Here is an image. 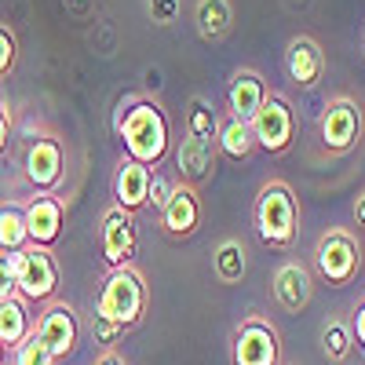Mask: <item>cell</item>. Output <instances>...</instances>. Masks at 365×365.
<instances>
[{"mask_svg": "<svg viewBox=\"0 0 365 365\" xmlns=\"http://www.w3.org/2000/svg\"><path fill=\"white\" fill-rule=\"evenodd\" d=\"M22 172L37 194H55L66 179V143L58 132H37L22 150Z\"/></svg>", "mask_w": 365, "mask_h": 365, "instance_id": "6", "label": "cell"}, {"mask_svg": "<svg viewBox=\"0 0 365 365\" xmlns=\"http://www.w3.org/2000/svg\"><path fill=\"white\" fill-rule=\"evenodd\" d=\"M172 187H175V182H172L168 175L154 172V179H150V205H146L154 216H161V212H165V205H168V197H172Z\"/></svg>", "mask_w": 365, "mask_h": 365, "instance_id": "29", "label": "cell"}, {"mask_svg": "<svg viewBox=\"0 0 365 365\" xmlns=\"http://www.w3.org/2000/svg\"><path fill=\"white\" fill-rule=\"evenodd\" d=\"M314 270L332 285V289H344L358 278L361 270V245L358 237L347 227H329L318 245H314Z\"/></svg>", "mask_w": 365, "mask_h": 365, "instance_id": "5", "label": "cell"}, {"mask_svg": "<svg viewBox=\"0 0 365 365\" xmlns=\"http://www.w3.org/2000/svg\"><path fill=\"white\" fill-rule=\"evenodd\" d=\"M361 51H365V29H361Z\"/></svg>", "mask_w": 365, "mask_h": 365, "instance_id": "37", "label": "cell"}, {"mask_svg": "<svg viewBox=\"0 0 365 365\" xmlns=\"http://www.w3.org/2000/svg\"><path fill=\"white\" fill-rule=\"evenodd\" d=\"M282 365H285V361H282Z\"/></svg>", "mask_w": 365, "mask_h": 365, "instance_id": "38", "label": "cell"}, {"mask_svg": "<svg viewBox=\"0 0 365 365\" xmlns=\"http://www.w3.org/2000/svg\"><path fill=\"white\" fill-rule=\"evenodd\" d=\"M26 230H29V245L55 249L66 227V201L58 194H34L26 205Z\"/></svg>", "mask_w": 365, "mask_h": 365, "instance_id": "13", "label": "cell"}, {"mask_svg": "<svg viewBox=\"0 0 365 365\" xmlns=\"http://www.w3.org/2000/svg\"><path fill=\"white\" fill-rule=\"evenodd\" d=\"M29 245V230H26V212L19 201H4L0 205V252H22Z\"/></svg>", "mask_w": 365, "mask_h": 365, "instance_id": "23", "label": "cell"}, {"mask_svg": "<svg viewBox=\"0 0 365 365\" xmlns=\"http://www.w3.org/2000/svg\"><path fill=\"white\" fill-rule=\"evenodd\" d=\"M150 179H154V168H146L132 158H120L117 172H113V205L125 212H146L150 205Z\"/></svg>", "mask_w": 365, "mask_h": 365, "instance_id": "18", "label": "cell"}, {"mask_svg": "<svg viewBox=\"0 0 365 365\" xmlns=\"http://www.w3.org/2000/svg\"><path fill=\"white\" fill-rule=\"evenodd\" d=\"M212 270H216V278L223 285H237L241 278H245V270H249L245 245H241L237 237H223L216 245V252H212Z\"/></svg>", "mask_w": 365, "mask_h": 365, "instance_id": "22", "label": "cell"}, {"mask_svg": "<svg viewBox=\"0 0 365 365\" xmlns=\"http://www.w3.org/2000/svg\"><path fill=\"white\" fill-rule=\"evenodd\" d=\"M361 132H365V113H361L358 99L332 96L322 110V120H318V135H322L325 154L344 158V154H351V150H358Z\"/></svg>", "mask_w": 365, "mask_h": 365, "instance_id": "7", "label": "cell"}, {"mask_svg": "<svg viewBox=\"0 0 365 365\" xmlns=\"http://www.w3.org/2000/svg\"><path fill=\"white\" fill-rule=\"evenodd\" d=\"M216 158L220 150L212 139H197V135H187L175 143V172H179V182H190V187H201L205 179H212L216 172Z\"/></svg>", "mask_w": 365, "mask_h": 365, "instance_id": "16", "label": "cell"}, {"mask_svg": "<svg viewBox=\"0 0 365 365\" xmlns=\"http://www.w3.org/2000/svg\"><path fill=\"white\" fill-rule=\"evenodd\" d=\"M99 249H103V259L106 267H128L135 259V249H139V230H135V216L125 208L110 205L99 220Z\"/></svg>", "mask_w": 365, "mask_h": 365, "instance_id": "10", "label": "cell"}, {"mask_svg": "<svg viewBox=\"0 0 365 365\" xmlns=\"http://www.w3.org/2000/svg\"><path fill=\"white\" fill-rule=\"evenodd\" d=\"M34 332L48 344V351H51L55 361H66L77 351V340H81L77 311L70 307L66 299H51V303H44V311L37 314V329Z\"/></svg>", "mask_w": 365, "mask_h": 365, "instance_id": "11", "label": "cell"}, {"mask_svg": "<svg viewBox=\"0 0 365 365\" xmlns=\"http://www.w3.org/2000/svg\"><path fill=\"white\" fill-rule=\"evenodd\" d=\"M15 282H19V296L29 307H44L58 292V263L51 249L41 245H26L22 252H15Z\"/></svg>", "mask_w": 365, "mask_h": 365, "instance_id": "8", "label": "cell"}, {"mask_svg": "<svg viewBox=\"0 0 365 365\" xmlns=\"http://www.w3.org/2000/svg\"><path fill=\"white\" fill-rule=\"evenodd\" d=\"M4 361H8V347H4V344H0V365H4Z\"/></svg>", "mask_w": 365, "mask_h": 365, "instance_id": "36", "label": "cell"}, {"mask_svg": "<svg viewBox=\"0 0 365 365\" xmlns=\"http://www.w3.org/2000/svg\"><path fill=\"white\" fill-rule=\"evenodd\" d=\"M146 15L154 26H172L179 19V0H146Z\"/></svg>", "mask_w": 365, "mask_h": 365, "instance_id": "30", "label": "cell"}, {"mask_svg": "<svg viewBox=\"0 0 365 365\" xmlns=\"http://www.w3.org/2000/svg\"><path fill=\"white\" fill-rule=\"evenodd\" d=\"M285 73L296 88H314L325 77V51L311 34H296L285 48Z\"/></svg>", "mask_w": 365, "mask_h": 365, "instance_id": "17", "label": "cell"}, {"mask_svg": "<svg viewBox=\"0 0 365 365\" xmlns=\"http://www.w3.org/2000/svg\"><path fill=\"white\" fill-rule=\"evenodd\" d=\"M230 365H282V332L263 314H245L230 332Z\"/></svg>", "mask_w": 365, "mask_h": 365, "instance_id": "4", "label": "cell"}, {"mask_svg": "<svg viewBox=\"0 0 365 365\" xmlns=\"http://www.w3.org/2000/svg\"><path fill=\"white\" fill-rule=\"evenodd\" d=\"M270 292L278 299V307L289 311V314H299L303 307L311 303L314 296V274L303 259H285L270 278Z\"/></svg>", "mask_w": 365, "mask_h": 365, "instance_id": "14", "label": "cell"}, {"mask_svg": "<svg viewBox=\"0 0 365 365\" xmlns=\"http://www.w3.org/2000/svg\"><path fill=\"white\" fill-rule=\"evenodd\" d=\"M252 135H256V146L267 150V154H285L296 143V106L285 91L278 88L267 91L259 113L252 117Z\"/></svg>", "mask_w": 365, "mask_h": 365, "instance_id": "9", "label": "cell"}, {"mask_svg": "<svg viewBox=\"0 0 365 365\" xmlns=\"http://www.w3.org/2000/svg\"><path fill=\"white\" fill-rule=\"evenodd\" d=\"M34 329H37V318L29 314V303L22 296L0 303V344L8 351H15L26 336H34Z\"/></svg>", "mask_w": 365, "mask_h": 365, "instance_id": "20", "label": "cell"}, {"mask_svg": "<svg viewBox=\"0 0 365 365\" xmlns=\"http://www.w3.org/2000/svg\"><path fill=\"white\" fill-rule=\"evenodd\" d=\"M91 336H96V344H99L103 351H113L117 340L125 336V329L113 325V322H106V318H99V314H91Z\"/></svg>", "mask_w": 365, "mask_h": 365, "instance_id": "28", "label": "cell"}, {"mask_svg": "<svg viewBox=\"0 0 365 365\" xmlns=\"http://www.w3.org/2000/svg\"><path fill=\"white\" fill-rule=\"evenodd\" d=\"M351 332H354V347L365 351V299L354 307V318H351Z\"/></svg>", "mask_w": 365, "mask_h": 365, "instance_id": "33", "label": "cell"}, {"mask_svg": "<svg viewBox=\"0 0 365 365\" xmlns=\"http://www.w3.org/2000/svg\"><path fill=\"white\" fill-rule=\"evenodd\" d=\"M19 296V282H15V256L0 252V303Z\"/></svg>", "mask_w": 365, "mask_h": 365, "instance_id": "31", "label": "cell"}, {"mask_svg": "<svg viewBox=\"0 0 365 365\" xmlns=\"http://www.w3.org/2000/svg\"><path fill=\"white\" fill-rule=\"evenodd\" d=\"M216 150H220L223 158H230V161L252 158V150H256L252 125H245V120H237V117L223 113V117H220V132H216Z\"/></svg>", "mask_w": 365, "mask_h": 365, "instance_id": "21", "label": "cell"}, {"mask_svg": "<svg viewBox=\"0 0 365 365\" xmlns=\"http://www.w3.org/2000/svg\"><path fill=\"white\" fill-rule=\"evenodd\" d=\"M117 135H120V146H125V158H132L146 168H158L172 150L168 113L158 99H150L146 91H135V96H128L120 103Z\"/></svg>", "mask_w": 365, "mask_h": 365, "instance_id": "1", "label": "cell"}, {"mask_svg": "<svg viewBox=\"0 0 365 365\" xmlns=\"http://www.w3.org/2000/svg\"><path fill=\"white\" fill-rule=\"evenodd\" d=\"M146 307H150V289H146V278L135 263L106 270L99 296H96V314L99 318H106V322H113L128 332L143 322Z\"/></svg>", "mask_w": 365, "mask_h": 365, "instance_id": "3", "label": "cell"}, {"mask_svg": "<svg viewBox=\"0 0 365 365\" xmlns=\"http://www.w3.org/2000/svg\"><path fill=\"white\" fill-rule=\"evenodd\" d=\"M11 135H15V117H11V106H8L4 99H0V158L8 154Z\"/></svg>", "mask_w": 365, "mask_h": 365, "instance_id": "32", "label": "cell"}, {"mask_svg": "<svg viewBox=\"0 0 365 365\" xmlns=\"http://www.w3.org/2000/svg\"><path fill=\"white\" fill-rule=\"evenodd\" d=\"M220 110L212 106L205 96H190L187 103V117H182V132L187 135H197V139H212L216 143V132H220Z\"/></svg>", "mask_w": 365, "mask_h": 365, "instance_id": "24", "label": "cell"}, {"mask_svg": "<svg viewBox=\"0 0 365 365\" xmlns=\"http://www.w3.org/2000/svg\"><path fill=\"white\" fill-rule=\"evenodd\" d=\"M267 81L256 66H241L230 73V84H227V113L252 125V117L259 113L263 99H267Z\"/></svg>", "mask_w": 365, "mask_h": 365, "instance_id": "15", "label": "cell"}, {"mask_svg": "<svg viewBox=\"0 0 365 365\" xmlns=\"http://www.w3.org/2000/svg\"><path fill=\"white\" fill-rule=\"evenodd\" d=\"M96 365H128V361H125V358H120L117 351H103V354L96 358Z\"/></svg>", "mask_w": 365, "mask_h": 365, "instance_id": "34", "label": "cell"}, {"mask_svg": "<svg viewBox=\"0 0 365 365\" xmlns=\"http://www.w3.org/2000/svg\"><path fill=\"white\" fill-rule=\"evenodd\" d=\"M322 351L329 361H347L351 351H354V332L347 322H329L322 329Z\"/></svg>", "mask_w": 365, "mask_h": 365, "instance_id": "25", "label": "cell"}, {"mask_svg": "<svg viewBox=\"0 0 365 365\" xmlns=\"http://www.w3.org/2000/svg\"><path fill=\"white\" fill-rule=\"evenodd\" d=\"M201 216H205V208H201L197 187H190V182H175L165 212L158 216V227L172 241H190L201 230Z\"/></svg>", "mask_w": 365, "mask_h": 365, "instance_id": "12", "label": "cell"}, {"mask_svg": "<svg viewBox=\"0 0 365 365\" xmlns=\"http://www.w3.org/2000/svg\"><path fill=\"white\" fill-rule=\"evenodd\" d=\"M11 365H55V358H51L48 344L34 332V336H26V340L11 351Z\"/></svg>", "mask_w": 365, "mask_h": 365, "instance_id": "26", "label": "cell"}, {"mask_svg": "<svg viewBox=\"0 0 365 365\" xmlns=\"http://www.w3.org/2000/svg\"><path fill=\"white\" fill-rule=\"evenodd\" d=\"M19 66V37L8 22H0V81H8Z\"/></svg>", "mask_w": 365, "mask_h": 365, "instance_id": "27", "label": "cell"}, {"mask_svg": "<svg viewBox=\"0 0 365 365\" xmlns=\"http://www.w3.org/2000/svg\"><path fill=\"white\" fill-rule=\"evenodd\" d=\"M252 223H256V234L263 245H270V249H292L296 245L299 201L285 179H267L259 187L256 205H252Z\"/></svg>", "mask_w": 365, "mask_h": 365, "instance_id": "2", "label": "cell"}, {"mask_svg": "<svg viewBox=\"0 0 365 365\" xmlns=\"http://www.w3.org/2000/svg\"><path fill=\"white\" fill-rule=\"evenodd\" d=\"M354 220H358V227L365 230V190L354 197Z\"/></svg>", "mask_w": 365, "mask_h": 365, "instance_id": "35", "label": "cell"}, {"mask_svg": "<svg viewBox=\"0 0 365 365\" xmlns=\"http://www.w3.org/2000/svg\"><path fill=\"white\" fill-rule=\"evenodd\" d=\"M194 29L205 44H220L234 29L230 0H194Z\"/></svg>", "mask_w": 365, "mask_h": 365, "instance_id": "19", "label": "cell"}]
</instances>
